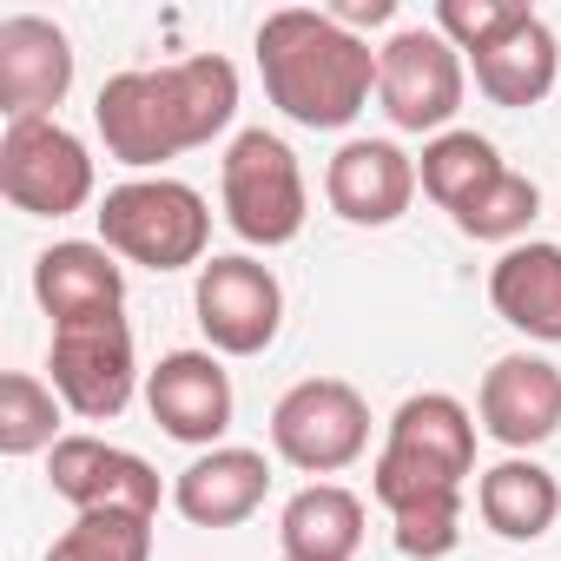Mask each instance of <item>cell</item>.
Returning <instances> with one entry per match:
<instances>
[{"label":"cell","mask_w":561,"mask_h":561,"mask_svg":"<svg viewBox=\"0 0 561 561\" xmlns=\"http://www.w3.org/2000/svg\"><path fill=\"white\" fill-rule=\"evenodd\" d=\"M146 410L172 443L218 449V436L231 430L238 397H231V377L211 351H172L146 370Z\"/></svg>","instance_id":"obj_12"},{"label":"cell","mask_w":561,"mask_h":561,"mask_svg":"<svg viewBox=\"0 0 561 561\" xmlns=\"http://www.w3.org/2000/svg\"><path fill=\"white\" fill-rule=\"evenodd\" d=\"M60 390L41 383L34 370L0 377V456H41L60 443Z\"/></svg>","instance_id":"obj_23"},{"label":"cell","mask_w":561,"mask_h":561,"mask_svg":"<svg viewBox=\"0 0 561 561\" xmlns=\"http://www.w3.org/2000/svg\"><path fill=\"white\" fill-rule=\"evenodd\" d=\"M390 14H397L390 0H344V8H337V21H344L351 34H357V27H383Z\"/></svg>","instance_id":"obj_28"},{"label":"cell","mask_w":561,"mask_h":561,"mask_svg":"<svg viewBox=\"0 0 561 561\" xmlns=\"http://www.w3.org/2000/svg\"><path fill=\"white\" fill-rule=\"evenodd\" d=\"M47 482L60 502H73L80 515L93 508H133V515H159V469L119 443L100 436H60L47 449Z\"/></svg>","instance_id":"obj_11"},{"label":"cell","mask_w":561,"mask_h":561,"mask_svg":"<svg viewBox=\"0 0 561 561\" xmlns=\"http://www.w3.org/2000/svg\"><path fill=\"white\" fill-rule=\"evenodd\" d=\"M238 113V67L225 54H192L172 67L113 73L93 100V126L106 139V159L146 172L192 146H211Z\"/></svg>","instance_id":"obj_1"},{"label":"cell","mask_w":561,"mask_h":561,"mask_svg":"<svg viewBox=\"0 0 561 561\" xmlns=\"http://www.w3.org/2000/svg\"><path fill=\"white\" fill-rule=\"evenodd\" d=\"M192 311H198V331L211 337V351L257 357L277 344V324H285V285L257 257H211L198 271Z\"/></svg>","instance_id":"obj_10"},{"label":"cell","mask_w":561,"mask_h":561,"mask_svg":"<svg viewBox=\"0 0 561 561\" xmlns=\"http://www.w3.org/2000/svg\"><path fill=\"white\" fill-rule=\"evenodd\" d=\"M218 192H225V218L244 244H291L311 218V198H305V172H298V152L251 126L225 146V165H218Z\"/></svg>","instance_id":"obj_5"},{"label":"cell","mask_w":561,"mask_h":561,"mask_svg":"<svg viewBox=\"0 0 561 561\" xmlns=\"http://www.w3.org/2000/svg\"><path fill=\"white\" fill-rule=\"evenodd\" d=\"M489 305L508 331L561 344V244H508L489 271Z\"/></svg>","instance_id":"obj_18"},{"label":"cell","mask_w":561,"mask_h":561,"mask_svg":"<svg viewBox=\"0 0 561 561\" xmlns=\"http://www.w3.org/2000/svg\"><path fill=\"white\" fill-rule=\"evenodd\" d=\"M73 93V41L41 14L0 21V113L14 119H54V106Z\"/></svg>","instance_id":"obj_13"},{"label":"cell","mask_w":561,"mask_h":561,"mask_svg":"<svg viewBox=\"0 0 561 561\" xmlns=\"http://www.w3.org/2000/svg\"><path fill=\"white\" fill-rule=\"evenodd\" d=\"M271 449L305 476H337L370 449V403L344 377H305L271 410Z\"/></svg>","instance_id":"obj_6"},{"label":"cell","mask_w":561,"mask_h":561,"mask_svg":"<svg viewBox=\"0 0 561 561\" xmlns=\"http://www.w3.org/2000/svg\"><path fill=\"white\" fill-rule=\"evenodd\" d=\"M390 522H397V548L410 561H443L462 541V495H430L416 508H397Z\"/></svg>","instance_id":"obj_27"},{"label":"cell","mask_w":561,"mask_h":561,"mask_svg":"<svg viewBox=\"0 0 561 561\" xmlns=\"http://www.w3.org/2000/svg\"><path fill=\"white\" fill-rule=\"evenodd\" d=\"M47 370H54V390L73 416L87 423H106L133 403V383H139V357H133V324L119 311H100V318H73V324H54V351H47Z\"/></svg>","instance_id":"obj_8"},{"label":"cell","mask_w":561,"mask_h":561,"mask_svg":"<svg viewBox=\"0 0 561 561\" xmlns=\"http://www.w3.org/2000/svg\"><path fill=\"white\" fill-rule=\"evenodd\" d=\"M285 561H357L364 548V502L344 482H311L277 515Z\"/></svg>","instance_id":"obj_20"},{"label":"cell","mask_w":561,"mask_h":561,"mask_svg":"<svg viewBox=\"0 0 561 561\" xmlns=\"http://www.w3.org/2000/svg\"><path fill=\"white\" fill-rule=\"evenodd\" d=\"M100 244L146 271H185L211 244V211L185 179H126L100 198Z\"/></svg>","instance_id":"obj_4"},{"label":"cell","mask_w":561,"mask_h":561,"mask_svg":"<svg viewBox=\"0 0 561 561\" xmlns=\"http://www.w3.org/2000/svg\"><path fill=\"white\" fill-rule=\"evenodd\" d=\"M324 198L351 225H397L416 198V159L390 139H351L324 165Z\"/></svg>","instance_id":"obj_15"},{"label":"cell","mask_w":561,"mask_h":561,"mask_svg":"<svg viewBox=\"0 0 561 561\" xmlns=\"http://www.w3.org/2000/svg\"><path fill=\"white\" fill-rule=\"evenodd\" d=\"M476 508L502 541H541L561 515V482L535 462V456H508L495 469H482L476 482Z\"/></svg>","instance_id":"obj_21"},{"label":"cell","mask_w":561,"mask_h":561,"mask_svg":"<svg viewBox=\"0 0 561 561\" xmlns=\"http://www.w3.org/2000/svg\"><path fill=\"white\" fill-rule=\"evenodd\" d=\"M264 489H271V462L264 449H238V443H218L205 449L198 462L179 469L172 482V508L192 522V528H238L264 508Z\"/></svg>","instance_id":"obj_16"},{"label":"cell","mask_w":561,"mask_h":561,"mask_svg":"<svg viewBox=\"0 0 561 561\" xmlns=\"http://www.w3.org/2000/svg\"><path fill=\"white\" fill-rule=\"evenodd\" d=\"M469 476H476V416L449 390L403 397L390 416V436L377 449V469H370L377 502L397 515L430 495H462Z\"/></svg>","instance_id":"obj_3"},{"label":"cell","mask_w":561,"mask_h":561,"mask_svg":"<svg viewBox=\"0 0 561 561\" xmlns=\"http://www.w3.org/2000/svg\"><path fill=\"white\" fill-rule=\"evenodd\" d=\"M469 67H476V87H482L489 106L522 113V106H535V100H548V93L561 87V41L548 34L541 14H528L508 41H495V47L476 54Z\"/></svg>","instance_id":"obj_19"},{"label":"cell","mask_w":561,"mask_h":561,"mask_svg":"<svg viewBox=\"0 0 561 561\" xmlns=\"http://www.w3.org/2000/svg\"><path fill=\"white\" fill-rule=\"evenodd\" d=\"M502 172H508V165H502V152H495L482 133H456V126H449V133H436V139L423 146V159H416V185H423L449 218H456V211H462L489 179H502Z\"/></svg>","instance_id":"obj_22"},{"label":"cell","mask_w":561,"mask_h":561,"mask_svg":"<svg viewBox=\"0 0 561 561\" xmlns=\"http://www.w3.org/2000/svg\"><path fill=\"white\" fill-rule=\"evenodd\" d=\"M476 416L482 430L502 443V449H541L554 430H561V370L548 357H495L489 377H482V397H476Z\"/></svg>","instance_id":"obj_14"},{"label":"cell","mask_w":561,"mask_h":561,"mask_svg":"<svg viewBox=\"0 0 561 561\" xmlns=\"http://www.w3.org/2000/svg\"><path fill=\"white\" fill-rule=\"evenodd\" d=\"M257 73L271 106L311 126V133H337L351 126L370 93H377V54L364 34H351L337 14L318 8H285L264 14L257 27Z\"/></svg>","instance_id":"obj_2"},{"label":"cell","mask_w":561,"mask_h":561,"mask_svg":"<svg viewBox=\"0 0 561 561\" xmlns=\"http://www.w3.org/2000/svg\"><path fill=\"white\" fill-rule=\"evenodd\" d=\"M47 561H152V515L93 508L47 548Z\"/></svg>","instance_id":"obj_24"},{"label":"cell","mask_w":561,"mask_h":561,"mask_svg":"<svg viewBox=\"0 0 561 561\" xmlns=\"http://www.w3.org/2000/svg\"><path fill=\"white\" fill-rule=\"evenodd\" d=\"M535 211H541V185L522 179V172H502V179H489V185L456 211V231H462V238H482V244H515V238L535 225Z\"/></svg>","instance_id":"obj_25"},{"label":"cell","mask_w":561,"mask_h":561,"mask_svg":"<svg viewBox=\"0 0 561 561\" xmlns=\"http://www.w3.org/2000/svg\"><path fill=\"white\" fill-rule=\"evenodd\" d=\"M462 93H469L462 54L436 27H397L377 47V100L397 133H449Z\"/></svg>","instance_id":"obj_7"},{"label":"cell","mask_w":561,"mask_h":561,"mask_svg":"<svg viewBox=\"0 0 561 561\" xmlns=\"http://www.w3.org/2000/svg\"><path fill=\"white\" fill-rule=\"evenodd\" d=\"M535 8H522V0H443L436 8V34L456 47V54H489L495 41H508Z\"/></svg>","instance_id":"obj_26"},{"label":"cell","mask_w":561,"mask_h":561,"mask_svg":"<svg viewBox=\"0 0 561 561\" xmlns=\"http://www.w3.org/2000/svg\"><path fill=\"white\" fill-rule=\"evenodd\" d=\"M34 298L54 324H73V318H100V311H119L126 305V271L106 244H87V238H67V244H47L34 257Z\"/></svg>","instance_id":"obj_17"},{"label":"cell","mask_w":561,"mask_h":561,"mask_svg":"<svg viewBox=\"0 0 561 561\" xmlns=\"http://www.w3.org/2000/svg\"><path fill=\"white\" fill-rule=\"evenodd\" d=\"M0 192L27 218H67L93 198V152L60 119H14L0 133Z\"/></svg>","instance_id":"obj_9"}]
</instances>
